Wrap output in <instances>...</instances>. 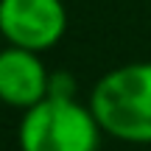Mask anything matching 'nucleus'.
Wrapping results in <instances>:
<instances>
[{"label": "nucleus", "instance_id": "1", "mask_svg": "<svg viewBox=\"0 0 151 151\" xmlns=\"http://www.w3.org/2000/svg\"><path fill=\"white\" fill-rule=\"evenodd\" d=\"M90 109L106 137L151 146V62H132L95 81Z\"/></svg>", "mask_w": 151, "mask_h": 151}, {"label": "nucleus", "instance_id": "2", "mask_svg": "<svg viewBox=\"0 0 151 151\" xmlns=\"http://www.w3.org/2000/svg\"><path fill=\"white\" fill-rule=\"evenodd\" d=\"M101 126L90 104L73 95H48L25 109L20 120V151H98Z\"/></svg>", "mask_w": 151, "mask_h": 151}, {"label": "nucleus", "instance_id": "3", "mask_svg": "<svg viewBox=\"0 0 151 151\" xmlns=\"http://www.w3.org/2000/svg\"><path fill=\"white\" fill-rule=\"evenodd\" d=\"M65 31L67 9L62 0H0V37L14 48L45 53Z\"/></svg>", "mask_w": 151, "mask_h": 151}, {"label": "nucleus", "instance_id": "4", "mask_svg": "<svg viewBox=\"0 0 151 151\" xmlns=\"http://www.w3.org/2000/svg\"><path fill=\"white\" fill-rule=\"evenodd\" d=\"M50 95V73L39 53L25 48L0 50V101L14 109H31Z\"/></svg>", "mask_w": 151, "mask_h": 151}]
</instances>
